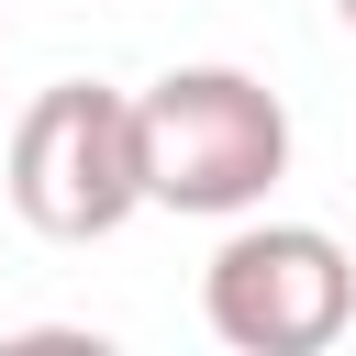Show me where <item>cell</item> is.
Returning a JSON list of instances; mask_svg holds the SVG:
<instances>
[{
	"mask_svg": "<svg viewBox=\"0 0 356 356\" xmlns=\"http://www.w3.org/2000/svg\"><path fill=\"white\" fill-rule=\"evenodd\" d=\"M200 312L234 356H323L356 323V256L323 222H245L200 267Z\"/></svg>",
	"mask_w": 356,
	"mask_h": 356,
	"instance_id": "3",
	"label": "cell"
},
{
	"mask_svg": "<svg viewBox=\"0 0 356 356\" xmlns=\"http://www.w3.org/2000/svg\"><path fill=\"white\" fill-rule=\"evenodd\" d=\"M334 11H345V33H356V0H334Z\"/></svg>",
	"mask_w": 356,
	"mask_h": 356,
	"instance_id": "4",
	"label": "cell"
},
{
	"mask_svg": "<svg viewBox=\"0 0 356 356\" xmlns=\"http://www.w3.org/2000/svg\"><path fill=\"white\" fill-rule=\"evenodd\" d=\"M134 156L145 200L189 222H234L289 178V111L245 67H167L134 89Z\"/></svg>",
	"mask_w": 356,
	"mask_h": 356,
	"instance_id": "1",
	"label": "cell"
},
{
	"mask_svg": "<svg viewBox=\"0 0 356 356\" xmlns=\"http://www.w3.org/2000/svg\"><path fill=\"white\" fill-rule=\"evenodd\" d=\"M0 189L44 245H100L145 211V156H134V100L100 78H56L22 100L0 145Z\"/></svg>",
	"mask_w": 356,
	"mask_h": 356,
	"instance_id": "2",
	"label": "cell"
}]
</instances>
